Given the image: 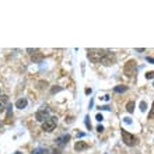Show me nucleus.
<instances>
[{"instance_id":"obj_30","label":"nucleus","mask_w":154,"mask_h":154,"mask_svg":"<svg viewBox=\"0 0 154 154\" xmlns=\"http://www.w3.org/2000/svg\"><path fill=\"white\" fill-rule=\"evenodd\" d=\"M153 85H154V84H153Z\"/></svg>"},{"instance_id":"obj_29","label":"nucleus","mask_w":154,"mask_h":154,"mask_svg":"<svg viewBox=\"0 0 154 154\" xmlns=\"http://www.w3.org/2000/svg\"><path fill=\"white\" fill-rule=\"evenodd\" d=\"M0 126H1V123H0Z\"/></svg>"},{"instance_id":"obj_5","label":"nucleus","mask_w":154,"mask_h":154,"mask_svg":"<svg viewBox=\"0 0 154 154\" xmlns=\"http://www.w3.org/2000/svg\"><path fill=\"white\" fill-rule=\"evenodd\" d=\"M51 116H49V111L46 108H42L37 111V114H35V119L38 121V122H45L46 119H49Z\"/></svg>"},{"instance_id":"obj_7","label":"nucleus","mask_w":154,"mask_h":154,"mask_svg":"<svg viewBox=\"0 0 154 154\" xmlns=\"http://www.w3.org/2000/svg\"><path fill=\"white\" fill-rule=\"evenodd\" d=\"M69 140H70V135H63V136H59L55 141H56V146H59V147L62 148L69 143Z\"/></svg>"},{"instance_id":"obj_10","label":"nucleus","mask_w":154,"mask_h":154,"mask_svg":"<svg viewBox=\"0 0 154 154\" xmlns=\"http://www.w3.org/2000/svg\"><path fill=\"white\" fill-rule=\"evenodd\" d=\"M7 101H8L7 95H3V97H1V100H0V114H1V112H4V109L7 108V107H6Z\"/></svg>"},{"instance_id":"obj_6","label":"nucleus","mask_w":154,"mask_h":154,"mask_svg":"<svg viewBox=\"0 0 154 154\" xmlns=\"http://www.w3.org/2000/svg\"><path fill=\"white\" fill-rule=\"evenodd\" d=\"M116 63V56L112 53V52H109L105 55L102 58V60H101V64H104V66H111V64H115Z\"/></svg>"},{"instance_id":"obj_22","label":"nucleus","mask_w":154,"mask_h":154,"mask_svg":"<svg viewBox=\"0 0 154 154\" xmlns=\"http://www.w3.org/2000/svg\"><path fill=\"white\" fill-rule=\"evenodd\" d=\"M147 62H150V63H153V64H154V58L148 56V58H147Z\"/></svg>"},{"instance_id":"obj_18","label":"nucleus","mask_w":154,"mask_h":154,"mask_svg":"<svg viewBox=\"0 0 154 154\" xmlns=\"http://www.w3.org/2000/svg\"><path fill=\"white\" fill-rule=\"evenodd\" d=\"M62 153V148H53V151L51 154H60Z\"/></svg>"},{"instance_id":"obj_15","label":"nucleus","mask_w":154,"mask_h":154,"mask_svg":"<svg viewBox=\"0 0 154 154\" xmlns=\"http://www.w3.org/2000/svg\"><path fill=\"white\" fill-rule=\"evenodd\" d=\"M146 78H147V80L154 78V71H147V73H146Z\"/></svg>"},{"instance_id":"obj_16","label":"nucleus","mask_w":154,"mask_h":154,"mask_svg":"<svg viewBox=\"0 0 154 154\" xmlns=\"http://www.w3.org/2000/svg\"><path fill=\"white\" fill-rule=\"evenodd\" d=\"M32 60H34V62H41V60H42V55H38V56H32Z\"/></svg>"},{"instance_id":"obj_26","label":"nucleus","mask_w":154,"mask_h":154,"mask_svg":"<svg viewBox=\"0 0 154 154\" xmlns=\"http://www.w3.org/2000/svg\"><path fill=\"white\" fill-rule=\"evenodd\" d=\"M85 94H91V88H85Z\"/></svg>"},{"instance_id":"obj_4","label":"nucleus","mask_w":154,"mask_h":154,"mask_svg":"<svg viewBox=\"0 0 154 154\" xmlns=\"http://www.w3.org/2000/svg\"><path fill=\"white\" fill-rule=\"evenodd\" d=\"M56 125H58V118L56 116H51L49 119H46L45 122L42 123V130H45V132H53L55 128H56Z\"/></svg>"},{"instance_id":"obj_9","label":"nucleus","mask_w":154,"mask_h":154,"mask_svg":"<svg viewBox=\"0 0 154 154\" xmlns=\"http://www.w3.org/2000/svg\"><path fill=\"white\" fill-rule=\"evenodd\" d=\"M27 104H28V101H27L25 98H20V100H17V102H16V107L20 109H24L27 107Z\"/></svg>"},{"instance_id":"obj_12","label":"nucleus","mask_w":154,"mask_h":154,"mask_svg":"<svg viewBox=\"0 0 154 154\" xmlns=\"http://www.w3.org/2000/svg\"><path fill=\"white\" fill-rule=\"evenodd\" d=\"M135 107H136L135 101H129V102L126 104V111H128L129 114H132V112L135 111Z\"/></svg>"},{"instance_id":"obj_25","label":"nucleus","mask_w":154,"mask_h":154,"mask_svg":"<svg viewBox=\"0 0 154 154\" xmlns=\"http://www.w3.org/2000/svg\"><path fill=\"white\" fill-rule=\"evenodd\" d=\"M100 109H104V111H108V109H109V107H107V105H105V107H101Z\"/></svg>"},{"instance_id":"obj_1","label":"nucleus","mask_w":154,"mask_h":154,"mask_svg":"<svg viewBox=\"0 0 154 154\" xmlns=\"http://www.w3.org/2000/svg\"><path fill=\"white\" fill-rule=\"evenodd\" d=\"M108 53L107 49H90L87 52V58L90 59L93 63H101L102 58Z\"/></svg>"},{"instance_id":"obj_3","label":"nucleus","mask_w":154,"mask_h":154,"mask_svg":"<svg viewBox=\"0 0 154 154\" xmlns=\"http://www.w3.org/2000/svg\"><path fill=\"white\" fill-rule=\"evenodd\" d=\"M122 140L126 146H129V147H133V146H136V144L139 143V139H137L135 135L126 132V130H122Z\"/></svg>"},{"instance_id":"obj_20","label":"nucleus","mask_w":154,"mask_h":154,"mask_svg":"<svg viewBox=\"0 0 154 154\" xmlns=\"http://www.w3.org/2000/svg\"><path fill=\"white\" fill-rule=\"evenodd\" d=\"M95 119H97V121H98V122H101V121H102V119H104V116L101 115V114H98V115L95 116Z\"/></svg>"},{"instance_id":"obj_8","label":"nucleus","mask_w":154,"mask_h":154,"mask_svg":"<svg viewBox=\"0 0 154 154\" xmlns=\"http://www.w3.org/2000/svg\"><path fill=\"white\" fill-rule=\"evenodd\" d=\"M88 147H90V146H88V143H85V141H77L76 144H74V150H76V151H84V150H87Z\"/></svg>"},{"instance_id":"obj_28","label":"nucleus","mask_w":154,"mask_h":154,"mask_svg":"<svg viewBox=\"0 0 154 154\" xmlns=\"http://www.w3.org/2000/svg\"><path fill=\"white\" fill-rule=\"evenodd\" d=\"M16 154H23V153H20V151H17V153H16Z\"/></svg>"},{"instance_id":"obj_14","label":"nucleus","mask_w":154,"mask_h":154,"mask_svg":"<svg viewBox=\"0 0 154 154\" xmlns=\"http://www.w3.org/2000/svg\"><path fill=\"white\" fill-rule=\"evenodd\" d=\"M146 109H147V104L144 102V101H141L140 102V111L141 112H146Z\"/></svg>"},{"instance_id":"obj_21","label":"nucleus","mask_w":154,"mask_h":154,"mask_svg":"<svg viewBox=\"0 0 154 154\" xmlns=\"http://www.w3.org/2000/svg\"><path fill=\"white\" fill-rule=\"evenodd\" d=\"M97 132H98V133H102V132H104V128L101 126V125H100V126L97 128Z\"/></svg>"},{"instance_id":"obj_17","label":"nucleus","mask_w":154,"mask_h":154,"mask_svg":"<svg viewBox=\"0 0 154 154\" xmlns=\"http://www.w3.org/2000/svg\"><path fill=\"white\" fill-rule=\"evenodd\" d=\"M88 119H90V118H88V116H85V126H87L88 129H91V123H90Z\"/></svg>"},{"instance_id":"obj_23","label":"nucleus","mask_w":154,"mask_h":154,"mask_svg":"<svg viewBox=\"0 0 154 154\" xmlns=\"http://www.w3.org/2000/svg\"><path fill=\"white\" fill-rule=\"evenodd\" d=\"M125 122H126V123H132V121H130V118H125Z\"/></svg>"},{"instance_id":"obj_13","label":"nucleus","mask_w":154,"mask_h":154,"mask_svg":"<svg viewBox=\"0 0 154 154\" xmlns=\"http://www.w3.org/2000/svg\"><path fill=\"white\" fill-rule=\"evenodd\" d=\"M126 90H128V87H126V85H116L115 88H114L115 93H125Z\"/></svg>"},{"instance_id":"obj_19","label":"nucleus","mask_w":154,"mask_h":154,"mask_svg":"<svg viewBox=\"0 0 154 154\" xmlns=\"http://www.w3.org/2000/svg\"><path fill=\"white\" fill-rule=\"evenodd\" d=\"M60 90H62L60 87H53V88H52V91H51V93H52V94H55V93H58V91H60Z\"/></svg>"},{"instance_id":"obj_2","label":"nucleus","mask_w":154,"mask_h":154,"mask_svg":"<svg viewBox=\"0 0 154 154\" xmlns=\"http://www.w3.org/2000/svg\"><path fill=\"white\" fill-rule=\"evenodd\" d=\"M136 71H137V64L136 60H128L125 66H123V73L126 77H133L136 76Z\"/></svg>"},{"instance_id":"obj_27","label":"nucleus","mask_w":154,"mask_h":154,"mask_svg":"<svg viewBox=\"0 0 154 154\" xmlns=\"http://www.w3.org/2000/svg\"><path fill=\"white\" fill-rule=\"evenodd\" d=\"M84 136V133H81V132H80V133H77V137H83Z\"/></svg>"},{"instance_id":"obj_11","label":"nucleus","mask_w":154,"mask_h":154,"mask_svg":"<svg viewBox=\"0 0 154 154\" xmlns=\"http://www.w3.org/2000/svg\"><path fill=\"white\" fill-rule=\"evenodd\" d=\"M32 154H49V150L46 147H38L32 151Z\"/></svg>"},{"instance_id":"obj_24","label":"nucleus","mask_w":154,"mask_h":154,"mask_svg":"<svg viewBox=\"0 0 154 154\" xmlns=\"http://www.w3.org/2000/svg\"><path fill=\"white\" fill-rule=\"evenodd\" d=\"M154 116V102H153V111H151V114H150V118H153Z\"/></svg>"}]
</instances>
